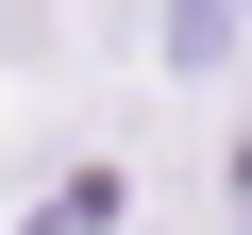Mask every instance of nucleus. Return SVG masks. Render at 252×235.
Here are the masks:
<instances>
[{
  "label": "nucleus",
  "mask_w": 252,
  "mask_h": 235,
  "mask_svg": "<svg viewBox=\"0 0 252 235\" xmlns=\"http://www.w3.org/2000/svg\"><path fill=\"white\" fill-rule=\"evenodd\" d=\"M235 218H252V151H235Z\"/></svg>",
  "instance_id": "1"
}]
</instances>
